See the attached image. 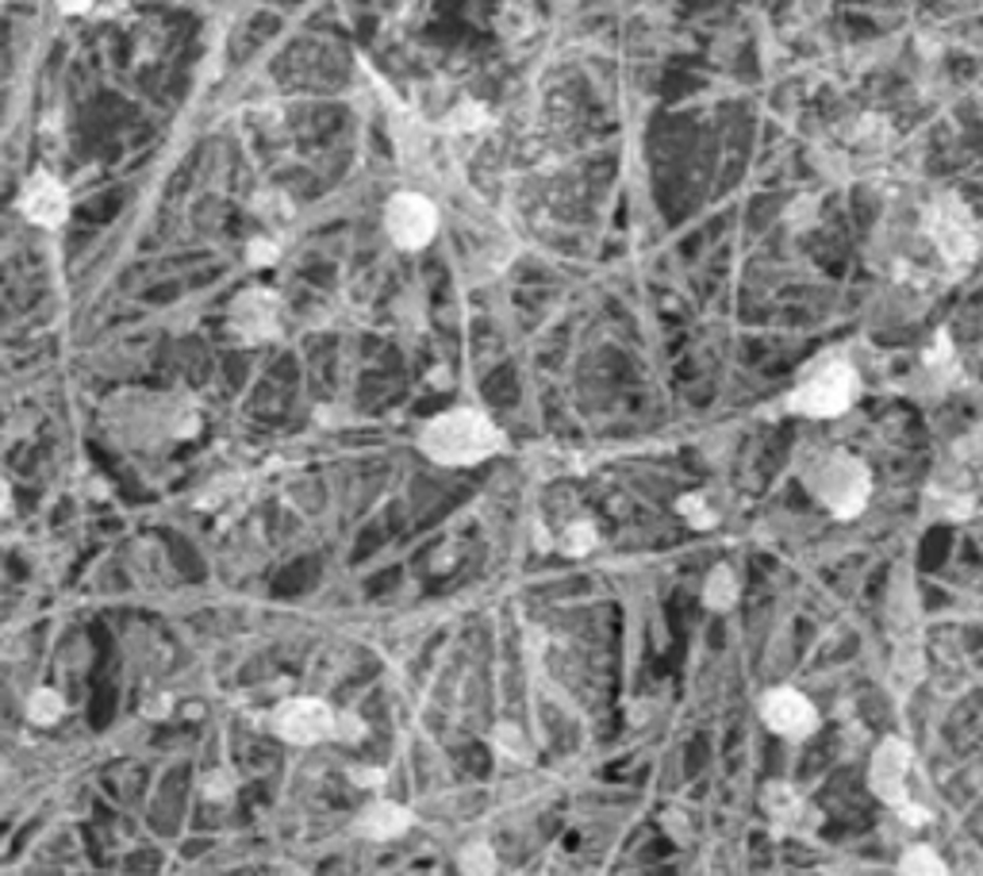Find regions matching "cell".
<instances>
[{
  "label": "cell",
  "mask_w": 983,
  "mask_h": 876,
  "mask_svg": "<svg viewBox=\"0 0 983 876\" xmlns=\"http://www.w3.org/2000/svg\"><path fill=\"white\" fill-rule=\"evenodd\" d=\"M907 777H910V746L899 739L880 742L876 757H872V792L892 807L907 803Z\"/></svg>",
  "instance_id": "9c48e42d"
},
{
  "label": "cell",
  "mask_w": 983,
  "mask_h": 876,
  "mask_svg": "<svg viewBox=\"0 0 983 876\" xmlns=\"http://www.w3.org/2000/svg\"><path fill=\"white\" fill-rule=\"evenodd\" d=\"M811 492L834 511L837 520H853V515L864 511V503H869L872 477L857 458L830 454L826 462H819L811 470Z\"/></svg>",
  "instance_id": "7a4b0ae2"
},
{
  "label": "cell",
  "mask_w": 983,
  "mask_h": 876,
  "mask_svg": "<svg viewBox=\"0 0 983 876\" xmlns=\"http://www.w3.org/2000/svg\"><path fill=\"white\" fill-rule=\"evenodd\" d=\"M595 543H600V538H595V527L588 520H577L565 535H561L565 553H588V550H595Z\"/></svg>",
  "instance_id": "ac0fdd59"
},
{
  "label": "cell",
  "mask_w": 983,
  "mask_h": 876,
  "mask_svg": "<svg viewBox=\"0 0 983 876\" xmlns=\"http://www.w3.org/2000/svg\"><path fill=\"white\" fill-rule=\"evenodd\" d=\"M496 742L507 750V757H519V762H523V757H530L527 754V742H523V734L515 727H500L496 730Z\"/></svg>",
  "instance_id": "7402d4cb"
},
{
  "label": "cell",
  "mask_w": 983,
  "mask_h": 876,
  "mask_svg": "<svg viewBox=\"0 0 983 876\" xmlns=\"http://www.w3.org/2000/svg\"><path fill=\"white\" fill-rule=\"evenodd\" d=\"M462 873L465 876H492L496 873V853H492V845L484 842H472L462 850Z\"/></svg>",
  "instance_id": "2e32d148"
},
{
  "label": "cell",
  "mask_w": 983,
  "mask_h": 876,
  "mask_svg": "<svg viewBox=\"0 0 983 876\" xmlns=\"http://www.w3.org/2000/svg\"><path fill=\"white\" fill-rule=\"evenodd\" d=\"M415 823V815L407 812V807H400V803H389V800H377L373 807H366L358 819V835L373 838V842H389V838H400L407 827Z\"/></svg>",
  "instance_id": "8fae6325"
},
{
  "label": "cell",
  "mask_w": 983,
  "mask_h": 876,
  "mask_svg": "<svg viewBox=\"0 0 983 876\" xmlns=\"http://www.w3.org/2000/svg\"><path fill=\"white\" fill-rule=\"evenodd\" d=\"M676 511H680L684 520H688L691 527H699V531L715 527V511L703 503V496H680V500H676Z\"/></svg>",
  "instance_id": "e0dca14e"
},
{
  "label": "cell",
  "mask_w": 983,
  "mask_h": 876,
  "mask_svg": "<svg viewBox=\"0 0 983 876\" xmlns=\"http://www.w3.org/2000/svg\"><path fill=\"white\" fill-rule=\"evenodd\" d=\"M20 208L32 219L35 228H62L65 216H70V193L58 178L50 173H35L24 185V196H20Z\"/></svg>",
  "instance_id": "30bf717a"
},
{
  "label": "cell",
  "mask_w": 983,
  "mask_h": 876,
  "mask_svg": "<svg viewBox=\"0 0 983 876\" xmlns=\"http://www.w3.org/2000/svg\"><path fill=\"white\" fill-rule=\"evenodd\" d=\"M761 719L772 734H781V739H791V742L811 739L814 730H819V711L796 689H772L761 699Z\"/></svg>",
  "instance_id": "52a82bcc"
},
{
  "label": "cell",
  "mask_w": 983,
  "mask_h": 876,
  "mask_svg": "<svg viewBox=\"0 0 983 876\" xmlns=\"http://www.w3.org/2000/svg\"><path fill=\"white\" fill-rule=\"evenodd\" d=\"M484 120H488V112L480 105H472V100H465V108H457L454 112V127L457 131H477V127H484Z\"/></svg>",
  "instance_id": "d6986e66"
},
{
  "label": "cell",
  "mask_w": 983,
  "mask_h": 876,
  "mask_svg": "<svg viewBox=\"0 0 983 876\" xmlns=\"http://www.w3.org/2000/svg\"><path fill=\"white\" fill-rule=\"evenodd\" d=\"M231 327L246 342H266L281 331V304L269 289H250L231 304Z\"/></svg>",
  "instance_id": "ba28073f"
},
{
  "label": "cell",
  "mask_w": 983,
  "mask_h": 876,
  "mask_svg": "<svg viewBox=\"0 0 983 876\" xmlns=\"http://www.w3.org/2000/svg\"><path fill=\"white\" fill-rule=\"evenodd\" d=\"M273 730L293 746H316V742L339 739V715L323 699H285L273 711Z\"/></svg>",
  "instance_id": "5b68a950"
},
{
  "label": "cell",
  "mask_w": 983,
  "mask_h": 876,
  "mask_svg": "<svg viewBox=\"0 0 983 876\" xmlns=\"http://www.w3.org/2000/svg\"><path fill=\"white\" fill-rule=\"evenodd\" d=\"M281 258V246L273 243V239H254L250 251H246V261L250 266H269V261Z\"/></svg>",
  "instance_id": "ffe728a7"
},
{
  "label": "cell",
  "mask_w": 983,
  "mask_h": 876,
  "mask_svg": "<svg viewBox=\"0 0 983 876\" xmlns=\"http://www.w3.org/2000/svg\"><path fill=\"white\" fill-rule=\"evenodd\" d=\"M764 807H769V815H772V823H776V830H784V827L799 830V819H803V800H799L791 788L772 784L769 792H764Z\"/></svg>",
  "instance_id": "7c38bea8"
},
{
  "label": "cell",
  "mask_w": 983,
  "mask_h": 876,
  "mask_svg": "<svg viewBox=\"0 0 983 876\" xmlns=\"http://www.w3.org/2000/svg\"><path fill=\"white\" fill-rule=\"evenodd\" d=\"M349 777L358 780L361 788H381L384 772H381V769H354V772H349Z\"/></svg>",
  "instance_id": "cb8c5ba5"
},
{
  "label": "cell",
  "mask_w": 983,
  "mask_h": 876,
  "mask_svg": "<svg viewBox=\"0 0 983 876\" xmlns=\"http://www.w3.org/2000/svg\"><path fill=\"white\" fill-rule=\"evenodd\" d=\"M857 392H861V381H857L853 365L826 362L791 392L788 407L799 415H811V419H834V415H841L846 407H853Z\"/></svg>",
  "instance_id": "3957f363"
},
{
  "label": "cell",
  "mask_w": 983,
  "mask_h": 876,
  "mask_svg": "<svg viewBox=\"0 0 983 876\" xmlns=\"http://www.w3.org/2000/svg\"><path fill=\"white\" fill-rule=\"evenodd\" d=\"M926 231L930 239L937 243L942 258L949 266H968L980 251V239H975V223L972 216L964 211V204L957 196H945L942 204H934L926 216Z\"/></svg>",
  "instance_id": "277c9868"
},
{
  "label": "cell",
  "mask_w": 983,
  "mask_h": 876,
  "mask_svg": "<svg viewBox=\"0 0 983 876\" xmlns=\"http://www.w3.org/2000/svg\"><path fill=\"white\" fill-rule=\"evenodd\" d=\"M507 447L504 430L472 407L434 415L419 435V450L439 465H477Z\"/></svg>",
  "instance_id": "6da1fadb"
},
{
  "label": "cell",
  "mask_w": 983,
  "mask_h": 876,
  "mask_svg": "<svg viewBox=\"0 0 983 876\" xmlns=\"http://www.w3.org/2000/svg\"><path fill=\"white\" fill-rule=\"evenodd\" d=\"M384 228H389L392 243L404 251H419L439 231V208L419 193H396L384 208Z\"/></svg>",
  "instance_id": "8992f818"
},
{
  "label": "cell",
  "mask_w": 983,
  "mask_h": 876,
  "mask_svg": "<svg viewBox=\"0 0 983 876\" xmlns=\"http://www.w3.org/2000/svg\"><path fill=\"white\" fill-rule=\"evenodd\" d=\"M27 715H32V722H39V727H50V722H58L65 715V699L58 696L54 689H39V692H32V699H27Z\"/></svg>",
  "instance_id": "5bb4252c"
},
{
  "label": "cell",
  "mask_w": 983,
  "mask_h": 876,
  "mask_svg": "<svg viewBox=\"0 0 983 876\" xmlns=\"http://www.w3.org/2000/svg\"><path fill=\"white\" fill-rule=\"evenodd\" d=\"M734 600H738V576H734V569L730 565L711 569L708 584H703V604L715 611H726Z\"/></svg>",
  "instance_id": "4fadbf2b"
},
{
  "label": "cell",
  "mask_w": 983,
  "mask_h": 876,
  "mask_svg": "<svg viewBox=\"0 0 983 876\" xmlns=\"http://www.w3.org/2000/svg\"><path fill=\"white\" fill-rule=\"evenodd\" d=\"M957 454L964 458V462H972V465H983V423H980V427H975L968 438H960V442H957Z\"/></svg>",
  "instance_id": "44dd1931"
},
{
  "label": "cell",
  "mask_w": 983,
  "mask_h": 876,
  "mask_svg": "<svg viewBox=\"0 0 983 876\" xmlns=\"http://www.w3.org/2000/svg\"><path fill=\"white\" fill-rule=\"evenodd\" d=\"M902 876H949L945 873V861L937 857L930 845H914V850H907V857H902Z\"/></svg>",
  "instance_id": "9a60e30c"
},
{
  "label": "cell",
  "mask_w": 983,
  "mask_h": 876,
  "mask_svg": "<svg viewBox=\"0 0 983 876\" xmlns=\"http://www.w3.org/2000/svg\"><path fill=\"white\" fill-rule=\"evenodd\" d=\"M361 734H366V727H361V722H358V715H346V711H342V715H339V739H334V742H358Z\"/></svg>",
  "instance_id": "603a6c76"
},
{
  "label": "cell",
  "mask_w": 983,
  "mask_h": 876,
  "mask_svg": "<svg viewBox=\"0 0 983 876\" xmlns=\"http://www.w3.org/2000/svg\"><path fill=\"white\" fill-rule=\"evenodd\" d=\"M58 9H62L65 16H82V12L93 9V0H58Z\"/></svg>",
  "instance_id": "d4e9b609"
}]
</instances>
